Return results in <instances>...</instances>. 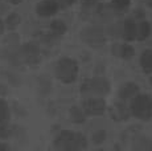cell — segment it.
I'll return each mask as SVG.
<instances>
[{"label": "cell", "mask_w": 152, "mask_h": 151, "mask_svg": "<svg viewBox=\"0 0 152 151\" xmlns=\"http://www.w3.org/2000/svg\"><path fill=\"white\" fill-rule=\"evenodd\" d=\"M86 114L87 113L85 111V109L82 107H72V110H70V118H72L73 122H75V123H83L85 119H86Z\"/></svg>", "instance_id": "obj_15"}, {"label": "cell", "mask_w": 152, "mask_h": 151, "mask_svg": "<svg viewBox=\"0 0 152 151\" xmlns=\"http://www.w3.org/2000/svg\"><path fill=\"white\" fill-rule=\"evenodd\" d=\"M91 138H93V142H94L95 144H99L104 141V138H106V133H104V130H97V131L93 134Z\"/></svg>", "instance_id": "obj_21"}, {"label": "cell", "mask_w": 152, "mask_h": 151, "mask_svg": "<svg viewBox=\"0 0 152 151\" xmlns=\"http://www.w3.org/2000/svg\"><path fill=\"white\" fill-rule=\"evenodd\" d=\"M151 34V25L145 20H138L136 21V40L143 41V40L148 39Z\"/></svg>", "instance_id": "obj_13"}, {"label": "cell", "mask_w": 152, "mask_h": 151, "mask_svg": "<svg viewBox=\"0 0 152 151\" xmlns=\"http://www.w3.org/2000/svg\"><path fill=\"white\" fill-rule=\"evenodd\" d=\"M50 31L56 37H60L66 32V25H65V23L61 21V20H54L50 24Z\"/></svg>", "instance_id": "obj_16"}, {"label": "cell", "mask_w": 152, "mask_h": 151, "mask_svg": "<svg viewBox=\"0 0 152 151\" xmlns=\"http://www.w3.org/2000/svg\"><path fill=\"white\" fill-rule=\"evenodd\" d=\"M8 118H10V109L3 101H0V125L5 123Z\"/></svg>", "instance_id": "obj_19"}, {"label": "cell", "mask_w": 152, "mask_h": 151, "mask_svg": "<svg viewBox=\"0 0 152 151\" xmlns=\"http://www.w3.org/2000/svg\"><path fill=\"white\" fill-rule=\"evenodd\" d=\"M5 149H7V146H4V144L0 143V150H5Z\"/></svg>", "instance_id": "obj_25"}, {"label": "cell", "mask_w": 152, "mask_h": 151, "mask_svg": "<svg viewBox=\"0 0 152 151\" xmlns=\"http://www.w3.org/2000/svg\"><path fill=\"white\" fill-rule=\"evenodd\" d=\"M60 10L57 4L53 1V0H42L37 4L36 7V12L39 16L41 17H50L57 13V11Z\"/></svg>", "instance_id": "obj_8"}, {"label": "cell", "mask_w": 152, "mask_h": 151, "mask_svg": "<svg viewBox=\"0 0 152 151\" xmlns=\"http://www.w3.org/2000/svg\"><path fill=\"white\" fill-rule=\"evenodd\" d=\"M121 37H123L126 41L136 40V20L126 19L121 23Z\"/></svg>", "instance_id": "obj_7"}, {"label": "cell", "mask_w": 152, "mask_h": 151, "mask_svg": "<svg viewBox=\"0 0 152 151\" xmlns=\"http://www.w3.org/2000/svg\"><path fill=\"white\" fill-rule=\"evenodd\" d=\"M134 149L138 150H152V142L147 138H139L136 139L135 144H134Z\"/></svg>", "instance_id": "obj_17"}, {"label": "cell", "mask_w": 152, "mask_h": 151, "mask_svg": "<svg viewBox=\"0 0 152 151\" xmlns=\"http://www.w3.org/2000/svg\"><path fill=\"white\" fill-rule=\"evenodd\" d=\"M131 114L143 121L152 118V97L148 94H138L131 100Z\"/></svg>", "instance_id": "obj_2"}, {"label": "cell", "mask_w": 152, "mask_h": 151, "mask_svg": "<svg viewBox=\"0 0 152 151\" xmlns=\"http://www.w3.org/2000/svg\"><path fill=\"white\" fill-rule=\"evenodd\" d=\"M83 109L89 115H101L106 111V102L103 101V98L90 97L85 100Z\"/></svg>", "instance_id": "obj_6"}, {"label": "cell", "mask_w": 152, "mask_h": 151, "mask_svg": "<svg viewBox=\"0 0 152 151\" xmlns=\"http://www.w3.org/2000/svg\"><path fill=\"white\" fill-rule=\"evenodd\" d=\"M113 53L118 57H122L124 60H130L134 56V48L127 44H115L113 48Z\"/></svg>", "instance_id": "obj_12"}, {"label": "cell", "mask_w": 152, "mask_h": 151, "mask_svg": "<svg viewBox=\"0 0 152 151\" xmlns=\"http://www.w3.org/2000/svg\"><path fill=\"white\" fill-rule=\"evenodd\" d=\"M12 4H19V3H21V0H10Z\"/></svg>", "instance_id": "obj_24"}, {"label": "cell", "mask_w": 152, "mask_h": 151, "mask_svg": "<svg viewBox=\"0 0 152 151\" xmlns=\"http://www.w3.org/2000/svg\"><path fill=\"white\" fill-rule=\"evenodd\" d=\"M140 66L144 73H152V49H147L140 54Z\"/></svg>", "instance_id": "obj_14"}, {"label": "cell", "mask_w": 152, "mask_h": 151, "mask_svg": "<svg viewBox=\"0 0 152 151\" xmlns=\"http://www.w3.org/2000/svg\"><path fill=\"white\" fill-rule=\"evenodd\" d=\"M119 98L122 101H128V100H132L135 95L139 94V86L134 82H127L123 84L119 89Z\"/></svg>", "instance_id": "obj_10"}, {"label": "cell", "mask_w": 152, "mask_h": 151, "mask_svg": "<svg viewBox=\"0 0 152 151\" xmlns=\"http://www.w3.org/2000/svg\"><path fill=\"white\" fill-rule=\"evenodd\" d=\"M53 1H54L60 8H66V7H69V5L74 4L75 0H53Z\"/></svg>", "instance_id": "obj_22"}, {"label": "cell", "mask_w": 152, "mask_h": 151, "mask_svg": "<svg viewBox=\"0 0 152 151\" xmlns=\"http://www.w3.org/2000/svg\"><path fill=\"white\" fill-rule=\"evenodd\" d=\"M3 29H4V24H3V21L0 20V34L3 33Z\"/></svg>", "instance_id": "obj_23"}, {"label": "cell", "mask_w": 152, "mask_h": 151, "mask_svg": "<svg viewBox=\"0 0 152 151\" xmlns=\"http://www.w3.org/2000/svg\"><path fill=\"white\" fill-rule=\"evenodd\" d=\"M81 92L94 97H102L110 92V84L104 78H91L83 84Z\"/></svg>", "instance_id": "obj_4"}, {"label": "cell", "mask_w": 152, "mask_h": 151, "mask_svg": "<svg viewBox=\"0 0 152 151\" xmlns=\"http://www.w3.org/2000/svg\"><path fill=\"white\" fill-rule=\"evenodd\" d=\"M130 114H131L130 107H127L124 103H115L111 107V117L115 121H126Z\"/></svg>", "instance_id": "obj_11"}, {"label": "cell", "mask_w": 152, "mask_h": 151, "mask_svg": "<svg viewBox=\"0 0 152 151\" xmlns=\"http://www.w3.org/2000/svg\"><path fill=\"white\" fill-rule=\"evenodd\" d=\"M21 57L28 64H37L40 61V52L33 44H25L21 48Z\"/></svg>", "instance_id": "obj_9"}, {"label": "cell", "mask_w": 152, "mask_h": 151, "mask_svg": "<svg viewBox=\"0 0 152 151\" xmlns=\"http://www.w3.org/2000/svg\"><path fill=\"white\" fill-rule=\"evenodd\" d=\"M7 25L8 28H11V29H13V28H16L17 25L20 24V17L19 15H16V13H12V15H10L7 17Z\"/></svg>", "instance_id": "obj_20"}, {"label": "cell", "mask_w": 152, "mask_h": 151, "mask_svg": "<svg viewBox=\"0 0 152 151\" xmlns=\"http://www.w3.org/2000/svg\"><path fill=\"white\" fill-rule=\"evenodd\" d=\"M56 147L58 150H82L87 147L86 136L80 134V133H72V131H62L56 138L54 142Z\"/></svg>", "instance_id": "obj_1"}, {"label": "cell", "mask_w": 152, "mask_h": 151, "mask_svg": "<svg viewBox=\"0 0 152 151\" xmlns=\"http://www.w3.org/2000/svg\"><path fill=\"white\" fill-rule=\"evenodd\" d=\"M111 5H113L115 12H122V11H124L128 8L130 0H113V1H111Z\"/></svg>", "instance_id": "obj_18"}, {"label": "cell", "mask_w": 152, "mask_h": 151, "mask_svg": "<svg viewBox=\"0 0 152 151\" xmlns=\"http://www.w3.org/2000/svg\"><path fill=\"white\" fill-rule=\"evenodd\" d=\"M56 76L65 84H72L77 80L78 64L73 59H61L56 64Z\"/></svg>", "instance_id": "obj_3"}, {"label": "cell", "mask_w": 152, "mask_h": 151, "mask_svg": "<svg viewBox=\"0 0 152 151\" xmlns=\"http://www.w3.org/2000/svg\"><path fill=\"white\" fill-rule=\"evenodd\" d=\"M81 39L91 46H99L104 43V32L99 27H89L81 32Z\"/></svg>", "instance_id": "obj_5"}]
</instances>
